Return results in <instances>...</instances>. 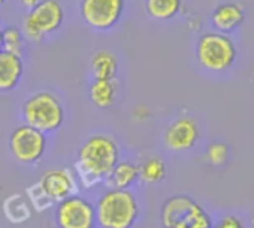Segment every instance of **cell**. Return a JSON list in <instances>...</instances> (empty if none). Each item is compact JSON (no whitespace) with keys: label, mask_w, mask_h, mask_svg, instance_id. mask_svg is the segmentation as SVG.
<instances>
[{"label":"cell","mask_w":254,"mask_h":228,"mask_svg":"<svg viewBox=\"0 0 254 228\" xmlns=\"http://www.w3.org/2000/svg\"><path fill=\"white\" fill-rule=\"evenodd\" d=\"M120 159L121 147L112 135L93 134L79 146L76 152V179H79L87 188L103 183Z\"/></svg>","instance_id":"6da1fadb"},{"label":"cell","mask_w":254,"mask_h":228,"mask_svg":"<svg viewBox=\"0 0 254 228\" xmlns=\"http://www.w3.org/2000/svg\"><path fill=\"white\" fill-rule=\"evenodd\" d=\"M94 210L97 228H133L141 216V204L132 189H103Z\"/></svg>","instance_id":"7a4b0ae2"},{"label":"cell","mask_w":254,"mask_h":228,"mask_svg":"<svg viewBox=\"0 0 254 228\" xmlns=\"http://www.w3.org/2000/svg\"><path fill=\"white\" fill-rule=\"evenodd\" d=\"M66 117L62 99L50 90H39L24 99L21 107L23 123L44 132L53 134L59 131Z\"/></svg>","instance_id":"3957f363"},{"label":"cell","mask_w":254,"mask_h":228,"mask_svg":"<svg viewBox=\"0 0 254 228\" xmlns=\"http://www.w3.org/2000/svg\"><path fill=\"white\" fill-rule=\"evenodd\" d=\"M162 228H212L208 210L190 195H172L160 207Z\"/></svg>","instance_id":"277c9868"},{"label":"cell","mask_w":254,"mask_h":228,"mask_svg":"<svg viewBox=\"0 0 254 228\" xmlns=\"http://www.w3.org/2000/svg\"><path fill=\"white\" fill-rule=\"evenodd\" d=\"M236 56V45L229 35L212 30L200 35L196 41V59L208 72H226L235 63Z\"/></svg>","instance_id":"5b68a950"},{"label":"cell","mask_w":254,"mask_h":228,"mask_svg":"<svg viewBox=\"0 0 254 228\" xmlns=\"http://www.w3.org/2000/svg\"><path fill=\"white\" fill-rule=\"evenodd\" d=\"M64 23V9L59 0H45L30 9L23 20V35L35 44L57 32Z\"/></svg>","instance_id":"8992f818"},{"label":"cell","mask_w":254,"mask_h":228,"mask_svg":"<svg viewBox=\"0 0 254 228\" xmlns=\"http://www.w3.org/2000/svg\"><path fill=\"white\" fill-rule=\"evenodd\" d=\"M11 156L21 165H36L48 150V135L21 123L12 129L8 140Z\"/></svg>","instance_id":"52a82bcc"},{"label":"cell","mask_w":254,"mask_h":228,"mask_svg":"<svg viewBox=\"0 0 254 228\" xmlns=\"http://www.w3.org/2000/svg\"><path fill=\"white\" fill-rule=\"evenodd\" d=\"M57 228H97L94 203L81 194H73L56 204Z\"/></svg>","instance_id":"ba28073f"},{"label":"cell","mask_w":254,"mask_h":228,"mask_svg":"<svg viewBox=\"0 0 254 228\" xmlns=\"http://www.w3.org/2000/svg\"><path fill=\"white\" fill-rule=\"evenodd\" d=\"M124 6V0H81L79 12L90 29L108 32L120 23Z\"/></svg>","instance_id":"9c48e42d"},{"label":"cell","mask_w":254,"mask_h":228,"mask_svg":"<svg viewBox=\"0 0 254 228\" xmlns=\"http://www.w3.org/2000/svg\"><path fill=\"white\" fill-rule=\"evenodd\" d=\"M35 188L39 197L48 204H57L64 198L78 194V179L70 168H51L41 176Z\"/></svg>","instance_id":"30bf717a"},{"label":"cell","mask_w":254,"mask_h":228,"mask_svg":"<svg viewBox=\"0 0 254 228\" xmlns=\"http://www.w3.org/2000/svg\"><path fill=\"white\" fill-rule=\"evenodd\" d=\"M200 137L197 122L191 116H180L174 119L163 132V144L166 149L175 153L191 150Z\"/></svg>","instance_id":"8fae6325"},{"label":"cell","mask_w":254,"mask_h":228,"mask_svg":"<svg viewBox=\"0 0 254 228\" xmlns=\"http://www.w3.org/2000/svg\"><path fill=\"white\" fill-rule=\"evenodd\" d=\"M245 21V9L239 3H220L211 14V26L215 32L230 35Z\"/></svg>","instance_id":"7c38bea8"},{"label":"cell","mask_w":254,"mask_h":228,"mask_svg":"<svg viewBox=\"0 0 254 228\" xmlns=\"http://www.w3.org/2000/svg\"><path fill=\"white\" fill-rule=\"evenodd\" d=\"M23 56L2 50L0 51V93H9L20 84L24 75Z\"/></svg>","instance_id":"4fadbf2b"},{"label":"cell","mask_w":254,"mask_h":228,"mask_svg":"<svg viewBox=\"0 0 254 228\" xmlns=\"http://www.w3.org/2000/svg\"><path fill=\"white\" fill-rule=\"evenodd\" d=\"M139 182V164L133 159H120L114 170L111 171L109 177L106 179L108 188L115 189H132Z\"/></svg>","instance_id":"5bb4252c"},{"label":"cell","mask_w":254,"mask_h":228,"mask_svg":"<svg viewBox=\"0 0 254 228\" xmlns=\"http://www.w3.org/2000/svg\"><path fill=\"white\" fill-rule=\"evenodd\" d=\"M91 104L99 110L112 108L120 98V83L114 80H93L88 87Z\"/></svg>","instance_id":"9a60e30c"},{"label":"cell","mask_w":254,"mask_h":228,"mask_svg":"<svg viewBox=\"0 0 254 228\" xmlns=\"http://www.w3.org/2000/svg\"><path fill=\"white\" fill-rule=\"evenodd\" d=\"M118 57L109 50H99L91 56L90 69L93 80H114L118 74Z\"/></svg>","instance_id":"2e32d148"},{"label":"cell","mask_w":254,"mask_h":228,"mask_svg":"<svg viewBox=\"0 0 254 228\" xmlns=\"http://www.w3.org/2000/svg\"><path fill=\"white\" fill-rule=\"evenodd\" d=\"M183 8V0H145V12L157 21L175 18Z\"/></svg>","instance_id":"e0dca14e"},{"label":"cell","mask_w":254,"mask_h":228,"mask_svg":"<svg viewBox=\"0 0 254 228\" xmlns=\"http://www.w3.org/2000/svg\"><path fill=\"white\" fill-rule=\"evenodd\" d=\"M166 179V164L160 156H150L139 165V182L157 185Z\"/></svg>","instance_id":"ac0fdd59"},{"label":"cell","mask_w":254,"mask_h":228,"mask_svg":"<svg viewBox=\"0 0 254 228\" xmlns=\"http://www.w3.org/2000/svg\"><path fill=\"white\" fill-rule=\"evenodd\" d=\"M2 35H3V50L23 56L26 38H24L21 29L8 26V27L2 29Z\"/></svg>","instance_id":"d6986e66"},{"label":"cell","mask_w":254,"mask_h":228,"mask_svg":"<svg viewBox=\"0 0 254 228\" xmlns=\"http://www.w3.org/2000/svg\"><path fill=\"white\" fill-rule=\"evenodd\" d=\"M229 153H230V150H229V146L226 143L215 141L206 147L205 159L212 167H223L229 161Z\"/></svg>","instance_id":"ffe728a7"},{"label":"cell","mask_w":254,"mask_h":228,"mask_svg":"<svg viewBox=\"0 0 254 228\" xmlns=\"http://www.w3.org/2000/svg\"><path fill=\"white\" fill-rule=\"evenodd\" d=\"M212 228H245V225L241 218L235 215H226L220 218L217 222H214Z\"/></svg>","instance_id":"44dd1931"},{"label":"cell","mask_w":254,"mask_h":228,"mask_svg":"<svg viewBox=\"0 0 254 228\" xmlns=\"http://www.w3.org/2000/svg\"><path fill=\"white\" fill-rule=\"evenodd\" d=\"M20 2L24 8H27L30 11V9L36 8L38 5H41L42 2H45V0H20Z\"/></svg>","instance_id":"7402d4cb"},{"label":"cell","mask_w":254,"mask_h":228,"mask_svg":"<svg viewBox=\"0 0 254 228\" xmlns=\"http://www.w3.org/2000/svg\"><path fill=\"white\" fill-rule=\"evenodd\" d=\"M3 50V35H2V29H0V51Z\"/></svg>","instance_id":"603a6c76"},{"label":"cell","mask_w":254,"mask_h":228,"mask_svg":"<svg viewBox=\"0 0 254 228\" xmlns=\"http://www.w3.org/2000/svg\"><path fill=\"white\" fill-rule=\"evenodd\" d=\"M250 228H254V215H253V218L250 219Z\"/></svg>","instance_id":"cb8c5ba5"},{"label":"cell","mask_w":254,"mask_h":228,"mask_svg":"<svg viewBox=\"0 0 254 228\" xmlns=\"http://www.w3.org/2000/svg\"><path fill=\"white\" fill-rule=\"evenodd\" d=\"M5 2H6V0H0V5H3Z\"/></svg>","instance_id":"d4e9b609"}]
</instances>
